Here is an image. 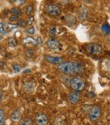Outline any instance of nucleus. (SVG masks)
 I'll list each match as a JSON object with an SVG mask.
<instances>
[{"mask_svg": "<svg viewBox=\"0 0 110 125\" xmlns=\"http://www.w3.org/2000/svg\"><path fill=\"white\" fill-rule=\"evenodd\" d=\"M61 73L67 76H73L76 74V62L73 61H64L58 67Z\"/></svg>", "mask_w": 110, "mask_h": 125, "instance_id": "1", "label": "nucleus"}, {"mask_svg": "<svg viewBox=\"0 0 110 125\" xmlns=\"http://www.w3.org/2000/svg\"><path fill=\"white\" fill-rule=\"evenodd\" d=\"M69 87L74 91L81 92L85 89V80L80 76H75L69 80Z\"/></svg>", "mask_w": 110, "mask_h": 125, "instance_id": "2", "label": "nucleus"}, {"mask_svg": "<svg viewBox=\"0 0 110 125\" xmlns=\"http://www.w3.org/2000/svg\"><path fill=\"white\" fill-rule=\"evenodd\" d=\"M87 115H88V118L90 119V121L95 123L100 119L101 116H102V109L99 105H93L89 107L88 111H87Z\"/></svg>", "mask_w": 110, "mask_h": 125, "instance_id": "3", "label": "nucleus"}, {"mask_svg": "<svg viewBox=\"0 0 110 125\" xmlns=\"http://www.w3.org/2000/svg\"><path fill=\"white\" fill-rule=\"evenodd\" d=\"M85 50L87 51V53L93 55H98L102 52V47L99 43H87L84 46Z\"/></svg>", "mask_w": 110, "mask_h": 125, "instance_id": "4", "label": "nucleus"}, {"mask_svg": "<svg viewBox=\"0 0 110 125\" xmlns=\"http://www.w3.org/2000/svg\"><path fill=\"white\" fill-rule=\"evenodd\" d=\"M45 12L49 16H59L61 14V8L55 3H48L45 7Z\"/></svg>", "mask_w": 110, "mask_h": 125, "instance_id": "5", "label": "nucleus"}, {"mask_svg": "<svg viewBox=\"0 0 110 125\" xmlns=\"http://www.w3.org/2000/svg\"><path fill=\"white\" fill-rule=\"evenodd\" d=\"M35 122L36 125H48L49 124V119L44 112H38L35 116Z\"/></svg>", "mask_w": 110, "mask_h": 125, "instance_id": "6", "label": "nucleus"}, {"mask_svg": "<svg viewBox=\"0 0 110 125\" xmlns=\"http://www.w3.org/2000/svg\"><path fill=\"white\" fill-rule=\"evenodd\" d=\"M44 60L47 62L53 65H60L64 62V58L58 55H52V54H45Z\"/></svg>", "mask_w": 110, "mask_h": 125, "instance_id": "7", "label": "nucleus"}, {"mask_svg": "<svg viewBox=\"0 0 110 125\" xmlns=\"http://www.w3.org/2000/svg\"><path fill=\"white\" fill-rule=\"evenodd\" d=\"M89 16V9L86 6H81V8L78 10L77 12V19L80 21H85L88 19Z\"/></svg>", "mask_w": 110, "mask_h": 125, "instance_id": "8", "label": "nucleus"}, {"mask_svg": "<svg viewBox=\"0 0 110 125\" xmlns=\"http://www.w3.org/2000/svg\"><path fill=\"white\" fill-rule=\"evenodd\" d=\"M46 46H47V48L51 50H57L60 48V43H59V41L57 38H51L47 40Z\"/></svg>", "mask_w": 110, "mask_h": 125, "instance_id": "9", "label": "nucleus"}, {"mask_svg": "<svg viewBox=\"0 0 110 125\" xmlns=\"http://www.w3.org/2000/svg\"><path fill=\"white\" fill-rule=\"evenodd\" d=\"M81 94H80V92L74 91V90L69 93V96H68L69 103H71L72 105H76V104L79 103V101L81 100Z\"/></svg>", "mask_w": 110, "mask_h": 125, "instance_id": "10", "label": "nucleus"}, {"mask_svg": "<svg viewBox=\"0 0 110 125\" xmlns=\"http://www.w3.org/2000/svg\"><path fill=\"white\" fill-rule=\"evenodd\" d=\"M22 44L24 46H36L37 45L36 39L31 36H26L22 39Z\"/></svg>", "mask_w": 110, "mask_h": 125, "instance_id": "11", "label": "nucleus"}, {"mask_svg": "<svg viewBox=\"0 0 110 125\" xmlns=\"http://www.w3.org/2000/svg\"><path fill=\"white\" fill-rule=\"evenodd\" d=\"M22 119V114L20 109H15L11 113V120L14 123H20Z\"/></svg>", "mask_w": 110, "mask_h": 125, "instance_id": "12", "label": "nucleus"}, {"mask_svg": "<svg viewBox=\"0 0 110 125\" xmlns=\"http://www.w3.org/2000/svg\"><path fill=\"white\" fill-rule=\"evenodd\" d=\"M85 73V66L81 62H76V74L81 75Z\"/></svg>", "mask_w": 110, "mask_h": 125, "instance_id": "13", "label": "nucleus"}, {"mask_svg": "<svg viewBox=\"0 0 110 125\" xmlns=\"http://www.w3.org/2000/svg\"><path fill=\"white\" fill-rule=\"evenodd\" d=\"M65 22L68 26H73L76 22V17H75L72 15H67L65 16Z\"/></svg>", "mask_w": 110, "mask_h": 125, "instance_id": "14", "label": "nucleus"}, {"mask_svg": "<svg viewBox=\"0 0 110 125\" xmlns=\"http://www.w3.org/2000/svg\"><path fill=\"white\" fill-rule=\"evenodd\" d=\"M9 12L12 15H16L18 17H20L22 15V10L18 7H13L9 10Z\"/></svg>", "mask_w": 110, "mask_h": 125, "instance_id": "15", "label": "nucleus"}, {"mask_svg": "<svg viewBox=\"0 0 110 125\" xmlns=\"http://www.w3.org/2000/svg\"><path fill=\"white\" fill-rule=\"evenodd\" d=\"M19 124L20 125H33V120L30 117H24Z\"/></svg>", "mask_w": 110, "mask_h": 125, "instance_id": "16", "label": "nucleus"}, {"mask_svg": "<svg viewBox=\"0 0 110 125\" xmlns=\"http://www.w3.org/2000/svg\"><path fill=\"white\" fill-rule=\"evenodd\" d=\"M101 31L105 35H110V25L108 23H103L101 26Z\"/></svg>", "mask_w": 110, "mask_h": 125, "instance_id": "17", "label": "nucleus"}, {"mask_svg": "<svg viewBox=\"0 0 110 125\" xmlns=\"http://www.w3.org/2000/svg\"><path fill=\"white\" fill-rule=\"evenodd\" d=\"M8 46L9 47L15 48V47H16L17 45H18V41H17L16 38H14V37H10V38H8Z\"/></svg>", "mask_w": 110, "mask_h": 125, "instance_id": "18", "label": "nucleus"}, {"mask_svg": "<svg viewBox=\"0 0 110 125\" xmlns=\"http://www.w3.org/2000/svg\"><path fill=\"white\" fill-rule=\"evenodd\" d=\"M33 10H34V6H33V4L30 3V4H28L27 6L25 7V15L30 17L31 14L33 13Z\"/></svg>", "mask_w": 110, "mask_h": 125, "instance_id": "19", "label": "nucleus"}, {"mask_svg": "<svg viewBox=\"0 0 110 125\" xmlns=\"http://www.w3.org/2000/svg\"><path fill=\"white\" fill-rule=\"evenodd\" d=\"M7 29H6V24L4 23L3 21H0V34L2 36L7 34Z\"/></svg>", "mask_w": 110, "mask_h": 125, "instance_id": "20", "label": "nucleus"}, {"mask_svg": "<svg viewBox=\"0 0 110 125\" xmlns=\"http://www.w3.org/2000/svg\"><path fill=\"white\" fill-rule=\"evenodd\" d=\"M16 25L19 27H21V28H25L27 26V21L25 20V19H20L18 21L16 22Z\"/></svg>", "mask_w": 110, "mask_h": 125, "instance_id": "21", "label": "nucleus"}, {"mask_svg": "<svg viewBox=\"0 0 110 125\" xmlns=\"http://www.w3.org/2000/svg\"><path fill=\"white\" fill-rule=\"evenodd\" d=\"M34 54H35V51L34 50H32V49H26V50H25V55L27 59L32 58L33 56H34Z\"/></svg>", "mask_w": 110, "mask_h": 125, "instance_id": "22", "label": "nucleus"}, {"mask_svg": "<svg viewBox=\"0 0 110 125\" xmlns=\"http://www.w3.org/2000/svg\"><path fill=\"white\" fill-rule=\"evenodd\" d=\"M0 125H5V114L3 108H0Z\"/></svg>", "mask_w": 110, "mask_h": 125, "instance_id": "23", "label": "nucleus"}, {"mask_svg": "<svg viewBox=\"0 0 110 125\" xmlns=\"http://www.w3.org/2000/svg\"><path fill=\"white\" fill-rule=\"evenodd\" d=\"M48 34L50 36H55L57 34V26H51L48 29Z\"/></svg>", "mask_w": 110, "mask_h": 125, "instance_id": "24", "label": "nucleus"}, {"mask_svg": "<svg viewBox=\"0 0 110 125\" xmlns=\"http://www.w3.org/2000/svg\"><path fill=\"white\" fill-rule=\"evenodd\" d=\"M25 32L28 34V36H32V35H34L35 33H36V28L33 26H31L29 28H27V29L25 30Z\"/></svg>", "mask_w": 110, "mask_h": 125, "instance_id": "25", "label": "nucleus"}, {"mask_svg": "<svg viewBox=\"0 0 110 125\" xmlns=\"http://www.w3.org/2000/svg\"><path fill=\"white\" fill-rule=\"evenodd\" d=\"M12 71L15 73H18L21 71V66L19 64H13L12 65Z\"/></svg>", "mask_w": 110, "mask_h": 125, "instance_id": "26", "label": "nucleus"}, {"mask_svg": "<svg viewBox=\"0 0 110 125\" xmlns=\"http://www.w3.org/2000/svg\"><path fill=\"white\" fill-rule=\"evenodd\" d=\"M17 28V25L15 24H12V23H7L6 24V29H7V31H12L13 30L16 29Z\"/></svg>", "mask_w": 110, "mask_h": 125, "instance_id": "27", "label": "nucleus"}, {"mask_svg": "<svg viewBox=\"0 0 110 125\" xmlns=\"http://www.w3.org/2000/svg\"><path fill=\"white\" fill-rule=\"evenodd\" d=\"M10 3H14L16 6H22L26 3V1L25 0H11Z\"/></svg>", "mask_w": 110, "mask_h": 125, "instance_id": "28", "label": "nucleus"}, {"mask_svg": "<svg viewBox=\"0 0 110 125\" xmlns=\"http://www.w3.org/2000/svg\"><path fill=\"white\" fill-rule=\"evenodd\" d=\"M8 20H9L10 23H12V22H17L19 20H20V18H19L18 16H16V15H11Z\"/></svg>", "mask_w": 110, "mask_h": 125, "instance_id": "29", "label": "nucleus"}, {"mask_svg": "<svg viewBox=\"0 0 110 125\" xmlns=\"http://www.w3.org/2000/svg\"><path fill=\"white\" fill-rule=\"evenodd\" d=\"M86 97L87 98H90V99H92V98H95L96 97V94L94 92L92 91H90V92H87L86 93Z\"/></svg>", "mask_w": 110, "mask_h": 125, "instance_id": "30", "label": "nucleus"}, {"mask_svg": "<svg viewBox=\"0 0 110 125\" xmlns=\"http://www.w3.org/2000/svg\"><path fill=\"white\" fill-rule=\"evenodd\" d=\"M36 42H37V45H39V46H42L43 45V41L42 39L40 37H37V38H36Z\"/></svg>", "mask_w": 110, "mask_h": 125, "instance_id": "31", "label": "nucleus"}, {"mask_svg": "<svg viewBox=\"0 0 110 125\" xmlns=\"http://www.w3.org/2000/svg\"><path fill=\"white\" fill-rule=\"evenodd\" d=\"M33 20H34L33 16H30L29 19H28V21H27V24H28V25H31V22L33 21Z\"/></svg>", "mask_w": 110, "mask_h": 125, "instance_id": "32", "label": "nucleus"}, {"mask_svg": "<svg viewBox=\"0 0 110 125\" xmlns=\"http://www.w3.org/2000/svg\"><path fill=\"white\" fill-rule=\"evenodd\" d=\"M2 100H3V90L0 89V103H1Z\"/></svg>", "mask_w": 110, "mask_h": 125, "instance_id": "33", "label": "nucleus"}, {"mask_svg": "<svg viewBox=\"0 0 110 125\" xmlns=\"http://www.w3.org/2000/svg\"><path fill=\"white\" fill-rule=\"evenodd\" d=\"M107 68H108V70L110 72V60H109V61H107Z\"/></svg>", "mask_w": 110, "mask_h": 125, "instance_id": "34", "label": "nucleus"}, {"mask_svg": "<svg viewBox=\"0 0 110 125\" xmlns=\"http://www.w3.org/2000/svg\"><path fill=\"white\" fill-rule=\"evenodd\" d=\"M31 72V69H25V71L23 72V73H24V74H26V73H30Z\"/></svg>", "mask_w": 110, "mask_h": 125, "instance_id": "35", "label": "nucleus"}, {"mask_svg": "<svg viewBox=\"0 0 110 125\" xmlns=\"http://www.w3.org/2000/svg\"><path fill=\"white\" fill-rule=\"evenodd\" d=\"M5 63L3 61H2V60H0V66H4Z\"/></svg>", "mask_w": 110, "mask_h": 125, "instance_id": "36", "label": "nucleus"}, {"mask_svg": "<svg viewBox=\"0 0 110 125\" xmlns=\"http://www.w3.org/2000/svg\"><path fill=\"white\" fill-rule=\"evenodd\" d=\"M2 39H3V36H2V35H1V36H0V41H1Z\"/></svg>", "mask_w": 110, "mask_h": 125, "instance_id": "37", "label": "nucleus"}, {"mask_svg": "<svg viewBox=\"0 0 110 125\" xmlns=\"http://www.w3.org/2000/svg\"><path fill=\"white\" fill-rule=\"evenodd\" d=\"M1 51H2V46L0 45V52H1Z\"/></svg>", "mask_w": 110, "mask_h": 125, "instance_id": "38", "label": "nucleus"}]
</instances>
